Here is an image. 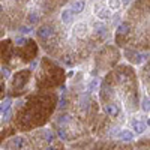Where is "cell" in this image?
Segmentation results:
<instances>
[{
	"instance_id": "cell-18",
	"label": "cell",
	"mask_w": 150,
	"mask_h": 150,
	"mask_svg": "<svg viewBox=\"0 0 150 150\" xmlns=\"http://www.w3.org/2000/svg\"><path fill=\"white\" fill-rule=\"evenodd\" d=\"M60 108H65L66 107V98L63 96V98H62V101H60V105H59Z\"/></svg>"
},
{
	"instance_id": "cell-9",
	"label": "cell",
	"mask_w": 150,
	"mask_h": 150,
	"mask_svg": "<svg viewBox=\"0 0 150 150\" xmlns=\"http://www.w3.org/2000/svg\"><path fill=\"white\" fill-rule=\"evenodd\" d=\"M119 138L123 140V141H132L134 134L129 132V131H120V132H119Z\"/></svg>"
},
{
	"instance_id": "cell-6",
	"label": "cell",
	"mask_w": 150,
	"mask_h": 150,
	"mask_svg": "<svg viewBox=\"0 0 150 150\" xmlns=\"http://www.w3.org/2000/svg\"><path fill=\"white\" fill-rule=\"evenodd\" d=\"M132 128H134L135 134H143L144 129H146V125L141 123V122H138V120H134L132 122Z\"/></svg>"
},
{
	"instance_id": "cell-2",
	"label": "cell",
	"mask_w": 150,
	"mask_h": 150,
	"mask_svg": "<svg viewBox=\"0 0 150 150\" xmlns=\"http://www.w3.org/2000/svg\"><path fill=\"white\" fill-rule=\"evenodd\" d=\"M38 36H39L41 39L47 41V39L54 36V29L51 26H42V27H39V30H38Z\"/></svg>"
},
{
	"instance_id": "cell-1",
	"label": "cell",
	"mask_w": 150,
	"mask_h": 150,
	"mask_svg": "<svg viewBox=\"0 0 150 150\" xmlns=\"http://www.w3.org/2000/svg\"><path fill=\"white\" fill-rule=\"evenodd\" d=\"M29 71H21V72H17L15 74V78H14V89L15 90H20V89H23L24 86H26V83H27V78H29Z\"/></svg>"
},
{
	"instance_id": "cell-5",
	"label": "cell",
	"mask_w": 150,
	"mask_h": 150,
	"mask_svg": "<svg viewBox=\"0 0 150 150\" xmlns=\"http://www.w3.org/2000/svg\"><path fill=\"white\" fill-rule=\"evenodd\" d=\"M84 6H86V3H84V0H78V2H75L74 5H72V14H81V12L84 11Z\"/></svg>"
},
{
	"instance_id": "cell-4",
	"label": "cell",
	"mask_w": 150,
	"mask_h": 150,
	"mask_svg": "<svg viewBox=\"0 0 150 150\" xmlns=\"http://www.w3.org/2000/svg\"><path fill=\"white\" fill-rule=\"evenodd\" d=\"M119 107L116 105V104H107L105 105V112L110 116V117H116L117 114H119Z\"/></svg>"
},
{
	"instance_id": "cell-17",
	"label": "cell",
	"mask_w": 150,
	"mask_h": 150,
	"mask_svg": "<svg viewBox=\"0 0 150 150\" xmlns=\"http://www.w3.org/2000/svg\"><path fill=\"white\" fill-rule=\"evenodd\" d=\"M149 104H150L149 98H144V101H143V110L144 111H149Z\"/></svg>"
},
{
	"instance_id": "cell-14",
	"label": "cell",
	"mask_w": 150,
	"mask_h": 150,
	"mask_svg": "<svg viewBox=\"0 0 150 150\" xmlns=\"http://www.w3.org/2000/svg\"><path fill=\"white\" fill-rule=\"evenodd\" d=\"M108 5H110L111 9H117L119 5H120V2H119V0H108Z\"/></svg>"
},
{
	"instance_id": "cell-3",
	"label": "cell",
	"mask_w": 150,
	"mask_h": 150,
	"mask_svg": "<svg viewBox=\"0 0 150 150\" xmlns=\"http://www.w3.org/2000/svg\"><path fill=\"white\" fill-rule=\"evenodd\" d=\"M11 149H15V150H21L24 149V146H26V140L24 138H20V137H17V138H14L11 141Z\"/></svg>"
},
{
	"instance_id": "cell-11",
	"label": "cell",
	"mask_w": 150,
	"mask_h": 150,
	"mask_svg": "<svg viewBox=\"0 0 150 150\" xmlns=\"http://www.w3.org/2000/svg\"><path fill=\"white\" fill-rule=\"evenodd\" d=\"M95 30H96L99 35H105V33H107V27L104 26V24H96V26H95Z\"/></svg>"
},
{
	"instance_id": "cell-7",
	"label": "cell",
	"mask_w": 150,
	"mask_h": 150,
	"mask_svg": "<svg viewBox=\"0 0 150 150\" xmlns=\"http://www.w3.org/2000/svg\"><path fill=\"white\" fill-rule=\"evenodd\" d=\"M96 15H98L99 18L105 20V18H110L111 12H110V9H104V8H96Z\"/></svg>"
},
{
	"instance_id": "cell-20",
	"label": "cell",
	"mask_w": 150,
	"mask_h": 150,
	"mask_svg": "<svg viewBox=\"0 0 150 150\" xmlns=\"http://www.w3.org/2000/svg\"><path fill=\"white\" fill-rule=\"evenodd\" d=\"M129 2H131V0H122V3H123V5H128Z\"/></svg>"
},
{
	"instance_id": "cell-19",
	"label": "cell",
	"mask_w": 150,
	"mask_h": 150,
	"mask_svg": "<svg viewBox=\"0 0 150 150\" xmlns=\"http://www.w3.org/2000/svg\"><path fill=\"white\" fill-rule=\"evenodd\" d=\"M21 32L23 33H29V32H32V27H26V26H24V27H21Z\"/></svg>"
},
{
	"instance_id": "cell-15",
	"label": "cell",
	"mask_w": 150,
	"mask_h": 150,
	"mask_svg": "<svg viewBox=\"0 0 150 150\" xmlns=\"http://www.w3.org/2000/svg\"><path fill=\"white\" fill-rule=\"evenodd\" d=\"M57 134H59V137H60L62 140H66V138H68V134H66V131H65L63 128H60V129L57 131Z\"/></svg>"
},
{
	"instance_id": "cell-22",
	"label": "cell",
	"mask_w": 150,
	"mask_h": 150,
	"mask_svg": "<svg viewBox=\"0 0 150 150\" xmlns=\"http://www.w3.org/2000/svg\"><path fill=\"white\" fill-rule=\"evenodd\" d=\"M0 12H2V6H0Z\"/></svg>"
},
{
	"instance_id": "cell-12",
	"label": "cell",
	"mask_w": 150,
	"mask_h": 150,
	"mask_svg": "<svg viewBox=\"0 0 150 150\" xmlns=\"http://www.w3.org/2000/svg\"><path fill=\"white\" fill-rule=\"evenodd\" d=\"M9 107H11V101H9V99H6V101H5L2 105H0V111H2V112H6V111L9 110Z\"/></svg>"
},
{
	"instance_id": "cell-13",
	"label": "cell",
	"mask_w": 150,
	"mask_h": 150,
	"mask_svg": "<svg viewBox=\"0 0 150 150\" xmlns=\"http://www.w3.org/2000/svg\"><path fill=\"white\" fill-rule=\"evenodd\" d=\"M44 137H45V141H48V143H51V141L54 140V134L50 132V131H47V132L44 134Z\"/></svg>"
},
{
	"instance_id": "cell-10",
	"label": "cell",
	"mask_w": 150,
	"mask_h": 150,
	"mask_svg": "<svg viewBox=\"0 0 150 150\" xmlns=\"http://www.w3.org/2000/svg\"><path fill=\"white\" fill-rule=\"evenodd\" d=\"M129 33V24L128 23H123V24H120L119 26V29H117V35L119 36H125V35H128Z\"/></svg>"
},
{
	"instance_id": "cell-21",
	"label": "cell",
	"mask_w": 150,
	"mask_h": 150,
	"mask_svg": "<svg viewBox=\"0 0 150 150\" xmlns=\"http://www.w3.org/2000/svg\"><path fill=\"white\" fill-rule=\"evenodd\" d=\"M45 150H57V149H56V147H47Z\"/></svg>"
},
{
	"instance_id": "cell-16",
	"label": "cell",
	"mask_w": 150,
	"mask_h": 150,
	"mask_svg": "<svg viewBox=\"0 0 150 150\" xmlns=\"http://www.w3.org/2000/svg\"><path fill=\"white\" fill-rule=\"evenodd\" d=\"M38 20H39V17H38V14H30L29 15V21L33 24V23H36Z\"/></svg>"
},
{
	"instance_id": "cell-8",
	"label": "cell",
	"mask_w": 150,
	"mask_h": 150,
	"mask_svg": "<svg viewBox=\"0 0 150 150\" xmlns=\"http://www.w3.org/2000/svg\"><path fill=\"white\" fill-rule=\"evenodd\" d=\"M72 17H74V14H72L71 9H65L63 12H62V21L66 23V24L72 21Z\"/></svg>"
}]
</instances>
